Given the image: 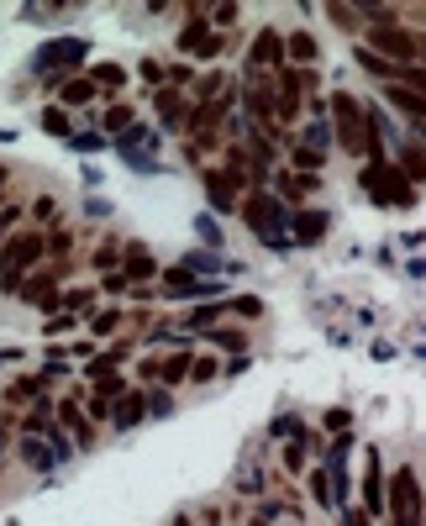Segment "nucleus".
<instances>
[{"label": "nucleus", "mask_w": 426, "mask_h": 526, "mask_svg": "<svg viewBox=\"0 0 426 526\" xmlns=\"http://www.w3.org/2000/svg\"><path fill=\"white\" fill-rule=\"evenodd\" d=\"M43 253H48V237L43 232H16L5 247H0V290H21L27 285V269L32 263H43Z\"/></svg>", "instance_id": "f257e3e1"}, {"label": "nucleus", "mask_w": 426, "mask_h": 526, "mask_svg": "<svg viewBox=\"0 0 426 526\" xmlns=\"http://www.w3.org/2000/svg\"><path fill=\"white\" fill-rule=\"evenodd\" d=\"M384 511L395 516L390 526H422L426 495H422V479H416V468H395V473L384 479Z\"/></svg>", "instance_id": "f03ea898"}, {"label": "nucleus", "mask_w": 426, "mask_h": 526, "mask_svg": "<svg viewBox=\"0 0 426 526\" xmlns=\"http://www.w3.org/2000/svg\"><path fill=\"white\" fill-rule=\"evenodd\" d=\"M243 222H247V232H258L274 253H279V247H290V232H285V206H279L269 190H247V195H243Z\"/></svg>", "instance_id": "7ed1b4c3"}, {"label": "nucleus", "mask_w": 426, "mask_h": 526, "mask_svg": "<svg viewBox=\"0 0 426 526\" xmlns=\"http://www.w3.org/2000/svg\"><path fill=\"white\" fill-rule=\"evenodd\" d=\"M332 132H337V142H342V153H353V158H364V142H368V106L364 101H353V95H342L337 90V101H332Z\"/></svg>", "instance_id": "20e7f679"}, {"label": "nucleus", "mask_w": 426, "mask_h": 526, "mask_svg": "<svg viewBox=\"0 0 426 526\" xmlns=\"http://www.w3.org/2000/svg\"><path fill=\"white\" fill-rule=\"evenodd\" d=\"M364 48L368 53H379V59H390V63H416V32L411 27H400V21H374V27H364Z\"/></svg>", "instance_id": "39448f33"}, {"label": "nucleus", "mask_w": 426, "mask_h": 526, "mask_svg": "<svg viewBox=\"0 0 426 526\" xmlns=\"http://www.w3.org/2000/svg\"><path fill=\"white\" fill-rule=\"evenodd\" d=\"M364 190L374 195V200H384V206H411V200H416L411 179L400 174L395 164H368L364 169Z\"/></svg>", "instance_id": "423d86ee"}, {"label": "nucleus", "mask_w": 426, "mask_h": 526, "mask_svg": "<svg viewBox=\"0 0 426 526\" xmlns=\"http://www.w3.org/2000/svg\"><path fill=\"white\" fill-rule=\"evenodd\" d=\"M79 63H84V37H59V43H48V48L37 53L43 79H53V85H63L68 69H79Z\"/></svg>", "instance_id": "0eeeda50"}, {"label": "nucleus", "mask_w": 426, "mask_h": 526, "mask_svg": "<svg viewBox=\"0 0 426 526\" xmlns=\"http://www.w3.org/2000/svg\"><path fill=\"white\" fill-rule=\"evenodd\" d=\"M316 85L310 69H285L279 74V95H274V121H295L301 117V95Z\"/></svg>", "instance_id": "6e6552de"}, {"label": "nucleus", "mask_w": 426, "mask_h": 526, "mask_svg": "<svg viewBox=\"0 0 426 526\" xmlns=\"http://www.w3.org/2000/svg\"><path fill=\"white\" fill-rule=\"evenodd\" d=\"M180 48L195 53V59H216V53H221V32H211V27L200 21V11H189V27L180 32Z\"/></svg>", "instance_id": "1a4fd4ad"}, {"label": "nucleus", "mask_w": 426, "mask_h": 526, "mask_svg": "<svg viewBox=\"0 0 426 526\" xmlns=\"http://www.w3.org/2000/svg\"><path fill=\"white\" fill-rule=\"evenodd\" d=\"M285 232L295 237V247H316L321 237L332 232V216H326V211H295V216L285 222Z\"/></svg>", "instance_id": "9d476101"}, {"label": "nucleus", "mask_w": 426, "mask_h": 526, "mask_svg": "<svg viewBox=\"0 0 426 526\" xmlns=\"http://www.w3.org/2000/svg\"><path fill=\"white\" fill-rule=\"evenodd\" d=\"M279 59H285V32H279V27H263V32L253 37V48H247V74H253V69H274Z\"/></svg>", "instance_id": "9b49d317"}, {"label": "nucleus", "mask_w": 426, "mask_h": 526, "mask_svg": "<svg viewBox=\"0 0 426 526\" xmlns=\"http://www.w3.org/2000/svg\"><path fill=\"white\" fill-rule=\"evenodd\" d=\"M243 190H247V184L237 174H227V169H205V200H211L216 211H232Z\"/></svg>", "instance_id": "f8f14e48"}, {"label": "nucleus", "mask_w": 426, "mask_h": 526, "mask_svg": "<svg viewBox=\"0 0 426 526\" xmlns=\"http://www.w3.org/2000/svg\"><path fill=\"white\" fill-rule=\"evenodd\" d=\"M158 290L169 295V300H184V295H211V290H216V285H205V279H195L189 269H169Z\"/></svg>", "instance_id": "ddd939ff"}, {"label": "nucleus", "mask_w": 426, "mask_h": 526, "mask_svg": "<svg viewBox=\"0 0 426 526\" xmlns=\"http://www.w3.org/2000/svg\"><path fill=\"white\" fill-rule=\"evenodd\" d=\"M27 305H37V311H59L63 305V290H59V279H48V274H37V279H27Z\"/></svg>", "instance_id": "4468645a"}, {"label": "nucleus", "mask_w": 426, "mask_h": 526, "mask_svg": "<svg viewBox=\"0 0 426 526\" xmlns=\"http://www.w3.org/2000/svg\"><path fill=\"white\" fill-rule=\"evenodd\" d=\"M384 101H390L395 111H406L411 121H422V126H426V95L406 90V85H384Z\"/></svg>", "instance_id": "2eb2a0df"}, {"label": "nucleus", "mask_w": 426, "mask_h": 526, "mask_svg": "<svg viewBox=\"0 0 426 526\" xmlns=\"http://www.w3.org/2000/svg\"><path fill=\"white\" fill-rule=\"evenodd\" d=\"M379 511H384V468H379V453H374L364 473V516H379Z\"/></svg>", "instance_id": "dca6fc26"}, {"label": "nucleus", "mask_w": 426, "mask_h": 526, "mask_svg": "<svg viewBox=\"0 0 426 526\" xmlns=\"http://www.w3.org/2000/svg\"><path fill=\"white\" fill-rule=\"evenodd\" d=\"M142 421H148L142 395H122V401L111 406V426H117V432H132V426H142Z\"/></svg>", "instance_id": "f3484780"}, {"label": "nucleus", "mask_w": 426, "mask_h": 526, "mask_svg": "<svg viewBox=\"0 0 426 526\" xmlns=\"http://www.w3.org/2000/svg\"><path fill=\"white\" fill-rule=\"evenodd\" d=\"M153 274H158V263L132 242V253H126V263H122V285L132 290V285H142V279H153Z\"/></svg>", "instance_id": "a211bd4d"}, {"label": "nucleus", "mask_w": 426, "mask_h": 526, "mask_svg": "<svg viewBox=\"0 0 426 526\" xmlns=\"http://www.w3.org/2000/svg\"><path fill=\"white\" fill-rule=\"evenodd\" d=\"M274 200H305V195H316V174H295V169H285V174L274 179Z\"/></svg>", "instance_id": "6ab92c4d"}, {"label": "nucleus", "mask_w": 426, "mask_h": 526, "mask_svg": "<svg viewBox=\"0 0 426 526\" xmlns=\"http://www.w3.org/2000/svg\"><path fill=\"white\" fill-rule=\"evenodd\" d=\"M16 453H21V464H27V468H43V473H48V468H59V453H53L43 437H21V448H16Z\"/></svg>", "instance_id": "aec40b11"}, {"label": "nucleus", "mask_w": 426, "mask_h": 526, "mask_svg": "<svg viewBox=\"0 0 426 526\" xmlns=\"http://www.w3.org/2000/svg\"><path fill=\"white\" fill-rule=\"evenodd\" d=\"M158 121H164L169 132H180L184 121H189V111H184V101L174 90H158Z\"/></svg>", "instance_id": "412c9836"}, {"label": "nucleus", "mask_w": 426, "mask_h": 526, "mask_svg": "<svg viewBox=\"0 0 426 526\" xmlns=\"http://www.w3.org/2000/svg\"><path fill=\"white\" fill-rule=\"evenodd\" d=\"M358 69L374 74V79H384V85H395V79H400V63L379 59V53H368V48H358Z\"/></svg>", "instance_id": "4be33fe9"}, {"label": "nucleus", "mask_w": 426, "mask_h": 526, "mask_svg": "<svg viewBox=\"0 0 426 526\" xmlns=\"http://www.w3.org/2000/svg\"><path fill=\"white\" fill-rule=\"evenodd\" d=\"M126 352H132V337H126V343H111V348L100 352V358H95V363H90V368H84V374H90V379H106V374H111V368H117V363H122Z\"/></svg>", "instance_id": "5701e85b"}, {"label": "nucleus", "mask_w": 426, "mask_h": 526, "mask_svg": "<svg viewBox=\"0 0 426 526\" xmlns=\"http://www.w3.org/2000/svg\"><path fill=\"white\" fill-rule=\"evenodd\" d=\"M285 53L301 59V69H310V63H316V37H310V32H290V37H285Z\"/></svg>", "instance_id": "b1692460"}, {"label": "nucleus", "mask_w": 426, "mask_h": 526, "mask_svg": "<svg viewBox=\"0 0 426 526\" xmlns=\"http://www.w3.org/2000/svg\"><path fill=\"white\" fill-rule=\"evenodd\" d=\"M95 101V79H63V106H90Z\"/></svg>", "instance_id": "393cba45"}, {"label": "nucleus", "mask_w": 426, "mask_h": 526, "mask_svg": "<svg viewBox=\"0 0 426 526\" xmlns=\"http://www.w3.org/2000/svg\"><path fill=\"white\" fill-rule=\"evenodd\" d=\"M400 158H406V164H400V174H406V179H426V148H416V142H411Z\"/></svg>", "instance_id": "a878e982"}, {"label": "nucleus", "mask_w": 426, "mask_h": 526, "mask_svg": "<svg viewBox=\"0 0 426 526\" xmlns=\"http://www.w3.org/2000/svg\"><path fill=\"white\" fill-rule=\"evenodd\" d=\"M326 16H332L337 27H348V32H364V16H358V5H326Z\"/></svg>", "instance_id": "bb28decb"}, {"label": "nucleus", "mask_w": 426, "mask_h": 526, "mask_svg": "<svg viewBox=\"0 0 426 526\" xmlns=\"http://www.w3.org/2000/svg\"><path fill=\"white\" fill-rule=\"evenodd\" d=\"M310 490H316V500H321V506H326V511H332V506H337V495H332V490H337V484H332V473H326V468H316V473H310Z\"/></svg>", "instance_id": "cd10ccee"}, {"label": "nucleus", "mask_w": 426, "mask_h": 526, "mask_svg": "<svg viewBox=\"0 0 426 526\" xmlns=\"http://www.w3.org/2000/svg\"><path fill=\"white\" fill-rule=\"evenodd\" d=\"M211 343L227 352H243L247 348V332H237V327H221V332H211Z\"/></svg>", "instance_id": "c85d7f7f"}, {"label": "nucleus", "mask_w": 426, "mask_h": 526, "mask_svg": "<svg viewBox=\"0 0 426 526\" xmlns=\"http://www.w3.org/2000/svg\"><path fill=\"white\" fill-rule=\"evenodd\" d=\"M122 79H126L122 63H95V90H100V85H106V90H117Z\"/></svg>", "instance_id": "c756f323"}, {"label": "nucleus", "mask_w": 426, "mask_h": 526, "mask_svg": "<svg viewBox=\"0 0 426 526\" xmlns=\"http://www.w3.org/2000/svg\"><path fill=\"white\" fill-rule=\"evenodd\" d=\"M290 158H295V169H301V174H316V169L326 164V158H321V148H295Z\"/></svg>", "instance_id": "7c9ffc66"}, {"label": "nucleus", "mask_w": 426, "mask_h": 526, "mask_svg": "<svg viewBox=\"0 0 426 526\" xmlns=\"http://www.w3.org/2000/svg\"><path fill=\"white\" fill-rule=\"evenodd\" d=\"M142 406H148V416H169V410H174V395H169V390H148Z\"/></svg>", "instance_id": "2f4dec72"}, {"label": "nucleus", "mask_w": 426, "mask_h": 526, "mask_svg": "<svg viewBox=\"0 0 426 526\" xmlns=\"http://www.w3.org/2000/svg\"><path fill=\"white\" fill-rule=\"evenodd\" d=\"M395 85H406V90H416V95H426V69H422V63H406Z\"/></svg>", "instance_id": "473e14b6"}, {"label": "nucleus", "mask_w": 426, "mask_h": 526, "mask_svg": "<svg viewBox=\"0 0 426 526\" xmlns=\"http://www.w3.org/2000/svg\"><path fill=\"white\" fill-rule=\"evenodd\" d=\"M117 258H122V237H106V242L95 247V269H111Z\"/></svg>", "instance_id": "72a5a7b5"}, {"label": "nucleus", "mask_w": 426, "mask_h": 526, "mask_svg": "<svg viewBox=\"0 0 426 526\" xmlns=\"http://www.w3.org/2000/svg\"><path fill=\"white\" fill-rule=\"evenodd\" d=\"M117 327H122V311H117V305H111V311H100V316L90 321V332H95V337H111Z\"/></svg>", "instance_id": "f704fd0d"}, {"label": "nucleus", "mask_w": 426, "mask_h": 526, "mask_svg": "<svg viewBox=\"0 0 426 526\" xmlns=\"http://www.w3.org/2000/svg\"><path fill=\"white\" fill-rule=\"evenodd\" d=\"M122 390H126V379H117V374H106V379L95 384V395H90V401H106V406H111V401H117Z\"/></svg>", "instance_id": "c9c22d12"}, {"label": "nucleus", "mask_w": 426, "mask_h": 526, "mask_svg": "<svg viewBox=\"0 0 426 526\" xmlns=\"http://www.w3.org/2000/svg\"><path fill=\"white\" fill-rule=\"evenodd\" d=\"M216 368H221L216 358H189V379H195V384H205V379H216Z\"/></svg>", "instance_id": "e433bc0d"}, {"label": "nucleus", "mask_w": 426, "mask_h": 526, "mask_svg": "<svg viewBox=\"0 0 426 526\" xmlns=\"http://www.w3.org/2000/svg\"><path fill=\"white\" fill-rule=\"evenodd\" d=\"M106 126H111V132H132V106H111V111H106Z\"/></svg>", "instance_id": "4c0bfd02"}, {"label": "nucleus", "mask_w": 426, "mask_h": 526, "mask_svg": "<svg viewBox=\"0 0 426 526\" xmlns=\"http://www.w3.org/2000/svg\"><path fill=\"white\" fill-rule=\"evenodd\" d=\"M43 126H48V132H68V111H63V106H48V111H43Z\"/></svg>", "instance_id": "58836bf2"}, {"label": "nucleus", "mask_w": 426, "mask_h": 526, "mask_svg": "<svg viewBox=\"0 0 426 526\" xmlns=\"http://www.w3.org/2000/svg\"><path fill=\"white\" fill-rule=\"evenodd\" d=\"M305 442H301V432H295V442H290V448H285V468H290V473H301L305 468V453H301Z\"/></svg>", "instance_id": "ea45409f"}, {"label": "nucleus", "mask_w": 426, "mask_h": 526, "mask_svg": "<svg viewBox=\"0 0 426 526\" xmlns=\"http://www.w3.org/2000/svg\"><path fill=\"white\" fill-rule=\"evenodd\" d=\"M63 305H68V311H90V305H95V290H68Z\"/></svg>", "instance_id": "a19ab883"}, {"label": "nucleus", "mask_w": 426, "mask_h": 526, "mask_svg": "<svg viewBox=\"0 0 426 526\" xmlns=\"http://www.w3.org/2000/svg\"><path fill=\"white\" fill-rule=\"evenodd\" d=\"M227 311H237V316H258V311H263V305H258V300H253V295H237V300H232V305H227Z\"/></svg>", "instance_id": "79ce46f5"}, {"label": "nucleus", "mask_w": 426, "mask_h": 526, "mask_svg": "<svg viewBox=\"0 0 426 526\" xmlns=\"http://www.w3.org/2000/svg\"><path fill=\"white\" fill-rule=\"evenodd\" d=\"M53 216H59V206H53V200H48V195H43V200H37V206H32V222H53Z\"/></svg>", "instance_id": "37998d69"}, {"label": "nucleus", "mask_w": 426, "mask_h": 526, "mask_svg": "<svg viewBox=\"0 0 426 526\" xmlns=\"http://www.w3.org/2000/svg\"><path fill=\"white\" fill-rule=\"evenodd\" d=\"M59 421H63V426H79V401H74V395L59 406Z\"/></svg>", "instance_id": "c03bdc74"}, {"label": "nucleus", "mask_w": 426, "mask_h": 526, "mask_svg": "<svg viewBox=\"0 0 426 526\" xmlns=\"http://www.w3.org/2000/svg\"><path fill=\"white\" fill-rule=\"evenodd\" d=\"M142 79H148V85H164V63H158V59H142Z\"/></svg>", "instance_id": "a18cd8bd"}, {"label": "nucleus", "mask_w": 426, "mask_h": 526, "mask_svg": "<svg viewBox=\"0 0 426 526\" xmlns=\"http://www.w3.org/2000/svg\"><path fill=\"white\" fill-rule=\"evenodd\" d=\"M74 442L90 448V442H95V421H79V426H74Z\"/></svg>", "instance_id": "49530a36"}, {"label": "nucleus", "mask_w": 426, "mask_h": 526, "mask_svg": "<svg viewBox=\"0 0 426 526\" xmlns=\"http://www.w3.org/2000/svg\"><path fill=\"white\" fill-rule=\"evenodd\" d=\"M74 247V237L68 232H48V253H68Z\"/></svg>", "instance_id": "de8ad7c7"}, {"label": "nucleus", "mask_w": 426, "mask_h": 526, "mask_svg": "<svg viewBox=\"0 0 426 526\" xmlns=\"http://www.w3.org/2000/svg\"><path fill=\"white\" fill-rule=\"evenodd\" d=\"M11 227H16V211H0V247L11 242Z\"/></svg>", "instance_id": "09e8293b"}, {"label": "nucleus", "mask_w": 426, "mask_h": 526, "mask_svg": "<svg viewBox=\"0 0 426 526\" xmlns=\"http://www.w3.org/2000/svg\"><path fill=\"white\" fill-rule=\"evenodd\" d=\"M189 79H195V74H189V63H174V69H169V85H189Z\"/></svg>", "instance_id": "8fccbe9b"}, {"label": "nucleus", "mask_w": 426, "mask_h": 526, "mask_svg": "<svg viewBox=\"0 0 426 526\" xmlns=\"http://www.w3.org/2000/svg\"><path fill=\"white\" fill-rule=\"evenodd\" d=\"M216 90H221V74H211V79H200V101H211Z\"/></svg>", "instance_id": "3c124183"}, {"label": "nucleus", "mask_w": 426, "mask_h": 526, "mask_svg": "<svg viewBox=\"0 0 426 526\" xmlns=\"http://www.w3.org/2000/svg\"><path fill=\"white\" fill-rule=\"evenodd\" d=\"M68 327H74V316H53V321H48L43 332H53V337H59V332H68Z\"/></svg>", "instance_id": "603ef678"}, {"label": "nucleus", "mask_w": 426, "mask_h": 526, "mask_svg": "<svg viewBox=\"0 0 426 526\" xmlns=\"http://www.w3.org/2000/svg\"><path fill=\"white\" fill-rule=\"evenodd\" d=\"M342 526H374V522H368L364 511H342Z\"/></svg>", "instance_id": "864d4df0"}, {"label": "nucleus", "mask_w": 426, "mask_h": 526, "mask_svg": "<svg viewBox=\"0 0 426 526\" xmlns=\"http://www.w3.org/2000/svg\"><path fill=\"white\" fill-rule=\"evenodd\" d=\"M416 63L426 69V37H422V32H416Z\"/></svg>", "instance_id": "5fc2aeb1"}, {"label": "nucleus", "mask_w": 426, "mask_h": 526, "mask_svg": "<svg viewBox=\"0 0 426 526\" xmlns=\"http://www.w3.org/2000/svg\"><path fill=\"white\" fill-rule=\"evenodd\" d=\"M5 442H11V437H5V416H0V453H5Z\"/></svg>", "instance_id": "6e6d98bb"}, {"label": "nucleus", "mask_w": 426, "mask_h": 526, "mask_svg": "<svg viewBox=\"0 0 426 526\" xmlns=\"http://www.w3.org/2000/svg\"><path fill=\"white\" fill-rule=\"evenodd\" d=\"M5 179H11V169H5V164H0V190H5Z\"/></svg>", "instance_id": "4d7b16f0"}, {"label": "nucleus", "mask_w": 426, "mask_h": 526, "mask_svg": "<svg viewBox=\"0 0 426 526\" xmlns=\"http://www.w3.org/2000/svg\"><path fill=\"white\" fill-rule=\"evenodd\" d=\"M174 526H189V516H174Z\"/></svg>", "instance_id": "13d9d810"}, {"label": "nucleus", "mask_w": 426, "mask_h": 526, "mask_svg": "<svg viewBox=\"0 0 426 526\" xmlns=\"http://www.w3.org/2000/svg\"><path fill=\"white\" fill-rule=\"evenodd\" d=\"M0 473H5V458H0Z\"/></svg>", "instance_id": "bf43d9fd"}]
</instances>
